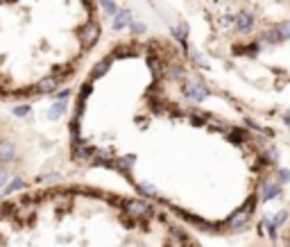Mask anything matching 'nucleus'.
Wrapping results in <instances>:
<instances>
[{"instance_id": "f03ea898", "label": "nucleus", "mask_w": 290, "mask_h": 247, "mask_svg": "<svg viewBox=\"0 0 290 247\" xmlns=\"http://www.w3.org/2000/svg\"><path fill=\"white\" fill-rule=\"evenodd\" d=\"M30 164L28 139L14 118L0 111V193L25 186V168Z\"/></svg>"}, {"instance_id": "4be33fe9", "label": "nucleus", "mask_w": 290, "mask_h": 247, "mask_svg": "<svg viewBox=\"0 0 290 247\" xmlns=\"http://www.w3.org/2000/svg\"><path fill=\"white\" fill-rule=\"evenodd\" d=\"M191 57H193V64L195 66H199L202 71H209V61H207V57H204L202 52H191Z\"/></svg>"}, {"instance_id": "9b49d317", "label": "nucleus", "mask_w": 290, "mask_h": 247, "mask_svg": "<svg viewBox=\"0 0 290 247\" xmlns=\"http://www.w3.org/2000/svg\"><path fill=\"white\" fill-rule=\"evenodd\" d=\"M145 64H147V68L152 71L154 80H161V77H166L168 61L163 59V57H159V55H145Z\"/></svg>"}, {"instance_id": "7ed1b4c3", "label": "nucleus", "mask_w": 290, "mask_h": 247, "mask_svg": "<svg viewBox=\"0 0 290 247\" xmlns=\"http://www.w3.org/2000/svg\"><path fill=\"white\" fill-rule=\"evenodd\" d=\"M179 91H182L184 100H188V102H204L209 96H211V88L204 84L202 80H197V77H188L184 84H179Z\"/></svg>"}, {"instance_id": "9d476101", "label": "nucleus", "mask_w": 290, "mask_h": 247, "mask_svg": "<svg viewBox=\"0 0 290 247\" xmlns=\"http://www.w3.org/2000/svg\"><path fill=\"white\" fill-rule=\"evenodd\" d=\"M166 80L168 82H175V84H184L188 80V71L184 64H179V61H170L166 68Z\"/></svg>"}, {"instance_id": "a211bd4d", "label": "nucleus", "mask_w": 290, "mask_h": 247, "mask_svg": "<svg viewBox=\"0 0 290 247\" xmlns=\"http://www.w3.org/2000/svg\"><path fill=\"white\" fill-rule=\"evenodd\" d=\"M274 28H277V34H279V39H281V43L290 41V18L281 20V23H274Z\"/></svg>"}, {"instance_id": "39448f33", "label": "nucleus", "mask_w": 290, "mask_h": 247, "mask_svg": "<svg viewBox=\"0 0 290 247\" xmlns=\"http://www.w3.org/2000/svg\"><path fill=\"white\" fill-rule=\"evenodd\" d=\"M256 12L254 9H240L236 12V20H234V32L238 34H250L256 25Z\"/></svg>"}, {"instance_id": "412c9836", "label": "nucleus", "mask_w": 290, "mask_h": 247, "mask_svg": "<svg viewBox=\"0 0 290 247\" xmlns=\"http://www.w3.org/2000/svg\"><path fill=\"white\" fill-rule=\"evenodd\" d=\"M129 32L134 34V36H143V34L147 32V25L143 23V20H136V18H134V23L129 25Z\"/></svg>"}, {"instance_id": "ddd939ff", "label": "nucleus", "mask_w": 290, "mask_h": 247, "mask_svg": "<svg viewBox=\"0 0 290 247\" xmlns=\"http://www.w3.org/2000/svg\"><path fill=\"white\" fill-rule=\"evenodd\" d=\"M250 139L252 132L247 127H229V132H227V141L234 145H250Z\"/></svg>"}, {"instance_id": "f3484780", "label": "nucleus", "mask_w": 290, "mask_h": 247, "mask_svg": "<svg viewBox=\"0 0 290 247\" xmlns=\"http://www.w3.org/2000/svg\"><path fill=\"white\" fill-rule=\"evenodd\" d=\"M245 127L250 129V132H256V134H261V136H265V139H274L277 136V132L274 129H270V127H263L261 123H256V120H252V118H245Z\"/></svg>"}, {"instance_id": "393cba45", "label": "nucleus", "mask_w": 290, "mask_h": 247, "mask_svg": "<svg viewBox=\"0 0 290 247\" xmlns=\"http://www.w3.org/2000/svg\"><path fill=\"white\" fill-rule=\"evenodd\" d=\"M234 20H236V14H225V16H220L218 23L222 25V28H229V25L234 28Z\"/></svg>"}, {"instance_id": "aec40b11", "label": "nucleus", "mask_w": 290, "mask_h": 247, "mask_svg": "<svg viewBox=\"0 0 290 247\" xmlns=\"http://www.w3.org/2000/svg\"><path fill=\"white\" fill-rule=\"evenodd\" d=\"M274 179L281 184V186H286V184H290V170H288V168H277V172H274Z\"/></svg>"}, {"instance_id": "a878e982", "label": "nucleus", "mask_w": 290, "mask_h": 247, "mask_svg": "<svg viewBox=\"0 0 290 247\" xmlns=\"http://www.w3.org/2000/svg\"><path fill=\"white\" fill-rule=\"evenodd\" d=\"M281 120H283V125H286V127L290 129V109H288V111H283V116H281Z\"/></svg>"}, {"instance_id": "20e7f679", "label": "nucleus", "mask_w": 290, "mask_h": 247, "mask_svg": "<svg viewBox=\"0 0 290 247\" xmlns=\"http://www.w3.org/2000/svg\"><path fill=\"white\" fill-rule=\"evenodd\" d=\"M120 211H125L129 218H134V220H145V218L157 215V209L150 204V199H143V197H131V199L125 197Z\"/></svg>"}, {"instance_id": "f257e3e1", "label": "nucleus", "mask_w": 290, "mask_h": 247, "mask_svg": "<svg viewBox=\"0 0 290 247\" xmlns=\"http://www.w3.org/2000/svg\"><path fill=\"white\" fill-rule=\"evenodd\" d=\"M98 7V0H0V104L30 107L68 88L88 55L80 30Z\"/></svg>"}, {"instance_id": "cd10ccee", "label": "nucleus", "mask_w": 290, "mask_h": 247, "mask_svg": "<svg viewBox=\"0 0 290 247\" xmlns=\"http://www.w3.org/2000/svg\"><path fill=\"white\" fill-rule=\"evenodd\" d=\"M191 247H193V245H191Z\"/></svg>"}, {"instance_id": "2eb2a0df", "label": "nucleus", "mask_w": 290, "mask_h": 247, "mask_svg": "<svg viewBox=\"0 0 290 247\" xmlns=\"http://www.w3.org/2000/svg\"><path fill=\"white\" fill-rule=\"evenodd\" d=\"M134 188L143 199H159V202H163V197L159 195L157 186H152L150 182H134Z\"/></svg>"}, {"instance_id": "5701e85b", "label": "nucleus", "mask_w": 290, "mask_h": 247, "mask_svg": "<svg viewBox=\"0 0 290 247\" xmlns=\"http://www.w3.org/2000/svg\"><path fill=\"white\" fill-rule=\"evenodd\" d=\"M265 220V229H267V236H270V240H277L279 238V227L272 222V218H263Z\"/></svg>"}, {"instance_id": "6e6552de", "label": "nucleus", "mask_w": 290, "mask_h": 247, "mask_svg": "<svg viewBox=\"0 0 290 247\" xmlns=\"http://www.w3.org/2000/svg\"><path fill=\"white\" fill-rule=\"evenodd\" d=\"M136 166V154H118L116 159H111V170L120 172L125 177H131Z\"/></svg>"}, {"instance_id": "6ab92c4d", "label": "nucleus", "mask_w": 290, "mask_h": 247, "mask_svg": "<svg viewBox=\"0 0 290 247\" xmlns=\"http://www.w3.org/2000/svg\"><path fill=\"white\" fill-rule=\"evenodd\" d=\"M170 231H172V236H175V238H177V240H179V243H182V245H188V247L193 245L191 236H188V234H186V231H184V229H179V227H172Z\"/></svg>"}, {"instance_id": "423d86ee", "label": "nucleus", "mask_w": 290, "mask_h": 247, "mask_svg": "<svg viewBox=\"0 0 290 247\" xmlns=\"http://www.w3.org/2000/svg\"><path fill=\"white\" fill-rule=\"evenodd\" d=\"M258 184H261V191H258L261 202H270V199H277L283 195V186L274 179V177H261Z\"/></svg>"}, {"instance_id": "bb28decb", "label": "nucleus", "mask_w": 290, "mask_h": 247, "mask_svg": "<svg viewBox=\"0 0 290 247\" xmlns=\"http://www.w3.org/2000/svg\"><path fill=\"white\" fill-rule=\"evenodd\" d=\"M274 3H286V0H274Z\"/></svg>"}, {"instance_id": "b1692460", "label": "nucleus", "mask_w": 290, "mask_h": 247, "mask_svg": "<svg viewBox=\"0 0 290 247\" xmlns=\"http://www.w3.org/2000/svg\"><path fill=\"white\" fill-rule=\"evenodd\" d=\"M288 211H286V209H281V211H277V213H274L272 215V222L274 224H277V227H283V224H286V220H288Z\"/></svg>"}, {"instance_id": "1a4fd4ad", "label": "nucleus", "mask_w": 290, "mask_h": 247, "mask_svg": "<svg viewBox=\"0 0 290 247\" xmlns=\"http://www.w3.org/2000/svg\"><path fill=\"white\" fill-rule=\"evenodd\" d=\"M111 66H114V57H111V55H104L102 59H98L96 64H93L91 73H88V80L100 82V80H102V77H107V75H109V71H111Z\"/></svg>"}, {"instance_id": "0eeeda50", "label": "nucleus", "mask_w": 290, "mask_h": 247, "mask_svg": "<svg viewBox=\"0 0 290 247\" xmlns=\"http://www.w3.org/2000/svg\"><path fill=\"white\" fill-rule=\"evenodd\" d=\"M170 34H172V39L182 46V55L184 57L191 55V46H188V23L186 20H179L175 28H170Z\"/></svg>"}, {"instance_id": "f8f14e48", "label": "nucleus", "mask_w": 290, "mask_h": 247, "mask_svg": "<svg viewBox=\"0 0 290 247\" xmlns=\"http://www.w3.org/2000/svg\"><path fill=\"white\" fill-rule=\"evenodd\" d=\"M256 161L261 166H265V168H277V164H279V150L270 143L265 150H261L256 154Z\"/></svg>"}, {"instance_id": "4468645a", "label": "nucleus", "mask_w": 290, "mask_h": 247, "mask_svg": "<svg viewBox=\"0 0 290 247\" xmlns=\"http://www.w3.org/2000/svg\"><path fill=\"white\" fill-rule=\"evenodd\" d=\"M131 23H134V14H131L129 7L118 9V12H116V16H114V20H111L114 30H118V32H120V30H127Z\"/></svg>"}, {"instance_id": "dca6fc26", "label": "nucleus", "mask_w": 290, "mask_h": 247, "mask_svg": "<svg viewBox=\"0 0 290 247\" xmlns=\"http://www.w3.org/2000/svg\"><path fill=\"white\" fill-rule=\"evenodd\" d=\"M258 52H261V46H258V41H250V43H236L234 46V55H247V57H258Z\"/></svg>"}]
</instances>
